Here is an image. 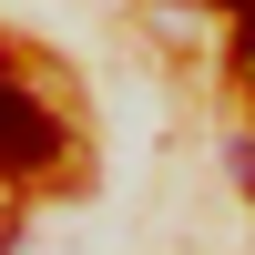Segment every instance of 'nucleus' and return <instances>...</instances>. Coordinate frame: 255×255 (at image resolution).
I'll list each match as a JSON object with an SVG mask.
<instances>
[{
	"instance_id": "2",
	"label": "nucleus",
	"mask_w": 255,
	"mask_h": 255,
	"mask_svg": "<svg viewBox=\"0 0 255 255\" xmlns=\"http://www.w3.org/2000/svg\"><path fill=\"white\" fill-rule=\"evenodd\" d=\"M235 174H245V184H255V143H235Z\"/></svg>"
},
{
	"instance_id": "3",
	"label": "nucleus",
	"mask_w": 255,
	"mask_h": 255,
	"mask_svg": "<svg viewBox=\"0 0 255 255\" xmlns=\"http://www.w3.org/2000/svg\"><path fill=\"white\" fill-rule=\"evenodd\" d=\"M225 10H235V20H255V0H225Z\"/></svg>"
},
{
	"instance_id": "1",
	"label": "nucleus",
	"mask_w": 255,
	"mask_h": 255,
	"mask_svg": "<svg viewBox=\"0 0 255 255\" xmlns=\"http://www.w3.org/2000/svg\"><path fill=\"white\" fill-rule=\"evenodd\" d=\"M51 163H61V123L41 113V92L0 72V174H51Z\"/></svg>"
}]
</instances>
